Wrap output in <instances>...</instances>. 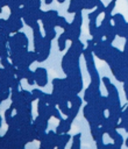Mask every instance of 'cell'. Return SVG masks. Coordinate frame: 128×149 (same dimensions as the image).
Listing matches in <instances>:
<instances>
[{
  "label": "cell",
  "instance_id": "obj_9",
  "mask_svg": "<svg viewBox=\"0 0 128 149\" xmlns=\"http://www.w3.org/2000/svg\"><path fill=\"white\" fill-rule=\"evenodd\" d=\"M67 100H65V99H63L57 106H58V108H59V111L61 112H63L65 115H69L70 114V108H69V106H67Z\"/></svg>",
  "mask_w": 128,
  "mask_h": 149
},
{
  "label": "cell",
  "instance_id": "obj_6",
  "mask_svg": "<svg viewBox=\"0 0 128 149\" xmlns=\"http://www.w3.org/2000/svg\"><path fill=\"white\" fill-rule=\"evenodd\" d=\"M70 128H71V123L70 122H67L66 120H63V119H61L59 120V125L57 126V132L56 133H58V134H63V133H67L69 130H70Z\"/></svg>",
  "mask_w": 128,
  "mask_h": 149
},
{
  "label": "cell",
  "instance_id": "obj_3",
  "mask_svg": "<svg viewBox=\"0 0 128 149\" xmlns=\"http://www.w3.org/2000/svg\"><path fill=\"white\" fill-rule=\"evenodd\" d=\"M8 26H9V29H10V33H17L20 30V28H22V21H21V17L14 15L10 13L8 20Z\"/></svg>",
  "mask_w": 128,
  "mask_h": 149
},
{
  "label": "cell",
  "instance_id": "obj_17",
  "mask_svg": "<svg viewBox=\"0 0 128 149\" xmlns=\"http://www.w3.org/2000/svg\"><path fill=\"white\" fill-rule=\"evenodd\" d=\"M10 1H12V0H1V3H0V6H1V7H3V6H8Z\"/></svg>",
  "mask_w": 128,
  "mask_h": 149
},
{
  "label": "cell",
  "instance_id": "obj_2",
  "mask_svg": "<svg viewBox=\"0 0 128 149\" xmlns=\"http://www.w3.org/2000/svg\"><path fill=\"white\" fill-rule=\"evenodd\" d=\"M34 72H35V83H36L38 86H41V87L45 86L47 83H48L47 70H45L44 68H37Z\"/></svg>",
  "mask_w": 128,
  "mask_h": 149
},
{
  "label": "cell",
  "instance_id": "obj_10",
  "mask_svg": "<svg viewBox=\"0 0 128 149\" xmlns=\"http://www.w3.org/2000/svg\"><path fill=\"white\" fill-rule=\"evenodd\" d=\"M66 40H67L66 34L63 31V33L59 35V37H58V50H59V51H63V50L65 49V42H66Z\"/></svg>",
  "mask_w": 128,
  "mask_h": 149
},
{
  "label": "cell",
  "instance_id": "obj_20",
  "mask_svg": "<svg viewBox=\"0 0 128 149\" xmlns=\"http://www.w3.org/2000/svg\"><path fill=\"white\" fill-rule=\"evenodd\" d=\"M57 1H58V2H61V3H63V2L65 1V0H57Z\"/></svg>",
  "mask_w": 128,
  "mask_h": 149
},
{
  "label": "cell",
  "instance_id": "obj_16",
  "mask_svg": "<svg viewBox=\"0 0 128 149\" xmlns=\"http://www.w3.org/2000/svg\"><path fill=\"white\" fill-rule=\"evenodd\" d=\"M101 80H102V83H104V85H105V87H106V88H107V87H109V86L112 85V83H111V80H109V78H108V77H104Z\"/></svg>",
  "mask_w": 128,
  "mask_h": 149
},
{
  "label": "cell",
  "instance_id": "obj_4",
  "mask_svg": "<svg viewBox=\"0 0 128 149\" xmlns=\"http://www.w3.org/2000/svg\"><path fill=\"white\" fill-rule=\"evenodd\" d=\"M71 136L67 134V133H63V134H58V139H57V148L59 149H63L66 143L70 141Z\"/></svg>",
  "mask_w": 128,
  "mask_h": 149
},
{
  "label": "cell",
  "instance_id": "obj_15",
  "mask_svg": "<svg viewBox=\"0 0 128 149\" xmlns=\"http://www.w3.org/2000/svg\"><path fill=\"white\" fill-rule=\"evenodd\" d=\"M33 93H34V95L36 97V99H42L43 97H44V94L45 93H43L42 91H40V90H33Z\"/></svg>",
  "mask_w": 128,
  "mask_h": 149
},
{
  "label": "cell",
  "instance_id": "obj_1",
  "mask_svg": "<svg viewBox=\"0 0 128 149\" xmlns=\"http://www.w3.org/2000/svg\"><path fill=\"white\" fill-rule=\"evenodd\" d=\"M91 127V135L93 137V140L97 142V148H104L105 144H102V135L105 134L101 129V127H99V125H92Z\"/></svg>",
  "mask_w": 128,
  "mask_h": 149
},
{
  "label": "cell",
  "instance_id": "obj_7",
  "mask_svg": "<svg viewBox=\"0 0 128 149\" xmlns=\"http://www.w3.org/2000/svg\"><path fill=\"white\" fill-rule=\"evenodd\" d=\"M43 28H44V31H45V38L51 41L56 36L55 26H52V24H43Z\"/></svg>",
  "mask_w": 128,
  "mask_h": 149
},
{
  "label": "cell",
  "instance_id": "obj_11",
  "mask_svg": "<svg viewBox=\"0 0 128 149\" xmlns=\"http://www.w3.org/2000/svg\"><path fill=\"white\" fill-rule=\"evenodd\" d=\"M80 136H81V134L80 133H78V134H76L72 139V146H71V149H79L80 148Z\"/></svg>",
  "mask_w": 128,
  "mask_h": 149
},
{
  "label": "cell",
  "instance_id": "obj_5",
  "mask_svg": "<svg viewBox=\"0 0 128 149\" xmlns=\"http://www.w3.org/2000/svg\"><path fill=\"white\" fill-rule=\"evenodd\" d=\"M15 41L17 43V45L20 47H28V38L26 37V34L24 33H21V31H17L15 35Z\"/></svg>",
  "mask_w": 128,
  "mask_h": 149
},
{
  "label": "cell",
  "instance_id": "obj_19",
  "mask_svg": "<svg viewBox=\"0 0 128 149\" xmlns=\"http://www.w3.org/2000/svg\"><path fill=\"white\" fill-rule=\"evenodd\" d=\"M125 144H126V146H127V147H128V137H127V139H126V142H125Z\"/></svg>",
  "mask_w": 128,
  "mask_h": 149
},
{
  "label": "cell",
  "instance_id": "obj_12",
  "mask_svg": "<svg viewBox=\"0 0 128 149\" xmlns=\"http://www.w3.org/2000/svg\"><path fill=\"white\" fill-rule=\"evenodd\" d=\"M112 20L114 22V24H122V23H126L122 14H115V15H112Z\"/></svg>",
  "mask_w": 128,
  "mask_h": 149
},
{
  "label": "cell",
  "instance_id": "obj_8",
  "mask_svg": "<svg viewBox=\"0 0 128 149\" xmlns=\"http://www.w3.org/2000/svg\"><path fill=\"white\" fill-rule=\"evenodd\" d=\"M90 77H91V84H93L94 86L99 87V83H100V78H99V73L97 69H93L91 71H88Z\"/></svg>",
  "mask_w": 128,
  "mask_h": 149
},
{
  "label": "cell",
  "instance_id": "obj_13",
  "mask_svg": "<svg viewBox=\"0 0 128 149\" xmlns=\"http://www.w3.org/2000/svg\"><path fill=\"white\" fill-rule=\"evenodd\" d=\"M67 26H69V22H66L64 17L57 16V19H56V27H61V28L64 29V28H66Z\"/></svg>",
  "mask_w": 128,
  "mask_h": 149
},
{
  "label": "cell",
  "instance_id": "obj_14",
  "mask_svg": "<svg viewBox=\"0 0 128 149\" xmlns=\"http://www.w3.org/2000/svg\"><path fill=\"white\" fill-rule=\"evenodd\" d=\"M115 2H116V0H112V1L107 5V7H105L104 14H106V15H112V10H113V8H114V6H115Z\"/></svg>",
  "mask_w": 128,
  "mask_h": 149
},
{
  "label": "cell",
  "instance_id": "obj_18",
  "mask_svg": "<svg viewBox=\"0 0 128 149\" xmlns=\"http://www.w3.org/2000/svg\"><path fill=\"white\" fill-rule=\"evenodd\" d=\"M51 2H52V0H44V3L45 5H50Z\"/></svg>",
  "mask_w": 128,
  "mask_h": 149
}]
</instances>
